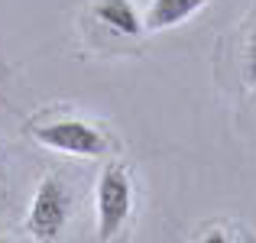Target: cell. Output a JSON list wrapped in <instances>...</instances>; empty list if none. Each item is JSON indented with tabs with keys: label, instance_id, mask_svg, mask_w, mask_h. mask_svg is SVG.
<instances>
[{
	"label": "cell",
	"instance_id": "4",
	"mask_svg": "<svg viewBox=\"0 0 256 243\" xmlns=\"http://www.w3.org/2000/svg\"><path fill=\"white\" fill-rule=\"evenodd\" d=\"M91 13L107 26L114 30L117 36H140L143 32V16L136 13V6L130 0H94L91 4Z\"/></svg>",
	"mask_w": 256,
	"mask_h": 243
},
{
	"label": "cell",
	"instance_id": "9",
	"mask_svg": "<svg viewBox=\"0 0 256 243\" xmlns=\"http://www.w3.org/2000/svg\"><path fill=\"white\" fill-rule=\"evenodd\" d=\"M0 243H10V240H4V237H0Z\"/></svg>",
	"mask_w": 256,
	"mask_h": 243
},
{
	"label": "cell",
	"instance_id": "1",
	"mask_svg": "<svg viewBox=\"0 0 256 243\" xmlns=\"http://www.w3.org/2000/svg\"><path fill=\"white\" fill-rule=\"evenodd\" d=\"M68 218H72V188L58 175H46L36 185L30 211H26V230H30V237L39 243L58 240V234L65 230Z\"/></svg>",
	"mask_w": 256,
	"mask_h": 243
},
{
	"label": "cell",
	"instance_id": "2",
	"mask_svg": "<svg viewBox=\"0 0 256 243\" xmlns=\"http://www.w3.org/2000/svg\"><path fill=\"white\" fill-rule=\"evenodd\" d=\"M94 204H98V240L110 243L133 211V182L124 166H107L100 172Z\"/></svg>",
	"mask_w": 256,
	"mask_h": 243
},
{
	"label": "cell",
	"instance_id": "8",
	"mask_svg": "<svg viewBox=\"0 0 256 243\" xmlns=\"http://www.w3.org/2000/svg\"><path fill=\"white\" fill-rule=\"evenodd\" d=\"M0 185H4V162H0Z\"/></svg>",
	"mask_w": 256,
	"mask_h": 243
},
{
	"label": "cell",
	"instance_id": "3",
	"mask_svg": "<svg viewBox=\"0 0 256 243\" xmlns=\"http://www.w3.org/2000/svg\"><path fill=\"white\" fill-rule=\"evenodd\" d=\"M36 143H42L52 152H65V156H82V159H98L110 150L107 136L91 126L88 120L78 117H62V120H49V124L32 130Z\"/></svg>",
	"mask_w": 256,
	"mask_h": 243
},
{
	"label": "cell",
	"instance_id": "7",
	"mask_svg": "<svg viewBox=\"0 0 256 243\" xmlns=\"http://www.w3.org/2000/svg\"><path fill=\"white\" fill-rule=\"evenodd\" d=\"M198 243H234V240H230V234H227V230L211 227V230H204V234L198 237Z\"/></svg>",
	"mask_w": 256,
	"mask_h": 243
},
{
	"label": "cell",
	"instance_id": "6",
	"mask_svg": "<svg viewBox=\"0 0 256 243\" xmlns=\"http://www.w3.org/2000/svg\"><path fill=\"white\" fill-rule=\"evenodd\" d=\"M246 81L256 84V23L250 30V39H246Z\"/></svg>",
	"mask_w": 256,
	"mask_h": 243
},
{
	"label": "cell",
	"instance_id": "5",
	"mask_svg": "<svg viewBox=\"0 0 256 243\" xmlns=\"http://www.w3.org/2000/svg\"><path fill=\"white\" fill-rule=\"evenodd\" d=\"M208 4L211 0H152L143 26L146 30H172V26L185 23L188 16H194L198 10H204Z\"/></svg>",
	"mask_w": 256,
	"mask_h": 243
}]
</instances>
